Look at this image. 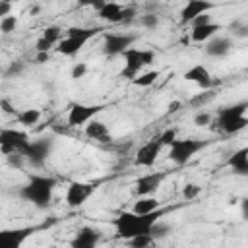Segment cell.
<instances>
[{"instance_id": "6da1fadb", "label": "cell", "mask_w": 248, "mask_h": 248, "mask_svg": "<svg viewBox=\"0 0 248 248\" xmlns=\"http://www.w3.org/2000/svg\"><path fill=\"white\" fill-rule=\"evenodd\" d=\"M165 215V209L157 207L149 213H136V211H122L114 221L116 236L122 240H130L138 234H151V227L155 221H159Z\"/></svg>"}, {"instance_id": "7a4b0ae2", "label": "cell", "mask_w": 248, "mask_h": 248, "mask_svg": "<svg viewBox=\"0 0 248 248\" xmlns=\"http://www.w3.org/2000/svg\"><path fill=\"white\" fill-rule=\"evenodd\" d=\"M56 188V178L52 176H41V174H31L29 182L21 186L19 196L27 202H31L35 207H48L52 202V192Z\"/></svg>"}, {"instance_id": "3957f363", "label": "cell", "mask_w": 248, "mask_h": 248, "mask_svg": "<svg viewBox=\"0 0 248 248\" xmlns=\"http://www.w3.org/2000/svg\"><path fill=\"white\" fill-rule=\"evenodd\" d=\"M246 108H248L246 101H240V103L231 105V107H223L217 110L213 124H217V128L225 134H236V132L244 130L248 124Z\"/></svg>"}, {"instance_id": "277c9868", "label": "cell", "mask_w": 248, "mask_h": 248, "mask_svg": "<svg viewBox=\"0 0 248 248\" xmlns=\"http://www.w3.org/2000/svg\"><path fill=\"white\" fill-rule=\"evenodd\" d=\"M124 58V68L120 72L122 78L134 79L145 66H149L155 60V52L151 48H136V46H128L122 52Z\"/></svg>"}, {"instance_id": "5b68a950", "label": "cell", "mask_w": 248, "mask_h": 248, "mask_svg": "<svg viewBox=\"0 0 248 248\" xmlns=\"http://www.w3.org/2000/svg\"><path fill=\"white\" fill-rule=\"evenodd\" d=\"M207 143L196 138H174L169 147V159L176 165H186L198 151H202Z\"/></svg>"}, {"instance_id": "8992f818", "label": "cell", "mask_w": 248, "mask_h": 248, "mask_svg": "<svg viewBox=\"0 0 248 248\" xmlns=\"http://www.w3.org/2000/svg\"><path fill=\"white\" fill-rule=\"evenodd\" d=\"M29 136L21 130H16V128H2L0 130V151L4 155H10V153H21L23 155V149L27 147L29 143Z\"/></svg>"}, {"instance_id": "52a82bcc", "label": "cell", "mask_w": 248, "mask_h": 248, "mask_svg": "<svg viewBox=\"0 0 248 248\" xmlns=\"http://www.w3.org/2000/svg\"><path fill=\"white\" fill-rule=\"evenodd\" d=\"M136 41V35L130 33H105L103 35V52L107 56L122 54L128 46H132Z\"/></svg>"}, {"instance_id": "ba28073f", "label": "cell", "mask_w": 248, "mask_h": 248, "mask_svg": "<svg viewBox=\"0 0 248 248\" xmlns=\"http://www.w3.org/2000/svg\"><path fill=\"white\" fill-rule=\"evenodd\" d=\"M103 108H105V105H83V103H76L68 110V126H72V128L83 126L91 118H95Z\"/></svg>"}, {"instance_id": "9c48e42d", "label": "cell", "mask_w": 248, "mask_h": 248, "mask_svg": "<svg viewBox=\"0 0 248 248\" xmlns=\"http://www.w3.org/2000/svg\"><path fill=\"white\" fill-rule=\"evenodd\" d=\"M95 190H97V186L93 182H79V180L70 182V186L66 190V203H68V207L83 205Z\"/></svg>"}, {"instance_id": "30bf717a", "label": "cell", "mask_w": 248, "mask_h": 248, "mask_svg": "<svg viewBox=\"0 0 248 248\" xmlns=\"http://www.w3.org/2000/svg\"><path fill=\"white\" fill-rule=\"evenodd\" d=\"M161 149H163V143L159 141V138H153V140L145 141V143L138 149L134 163H136L138 167H153L155 161H157V157H159V153H161Z\"/></svg>"}, {"instance_id": "8fae6325", "label": "cell", "mask_w": 248, "mask_h": 248, "mask_svg": "<svg viewBox=\"0 0 248 248\" xmlns=\"http://www.w3.org/2000/svg\"><path fill=\"white\" fill-rule=\"evenodd\" d=\"M31 232H33L31 227L0 229V248H17V246H21L31 236Z\"/></svg>"}, {"instance_id": "7c38bea8", "label": "cell", "mask_w": 248, "mask_h": 248, "mask_svg": "<svg viewBox=\"0 0 248 248\" xmlns=\"http://www.w3.org/2000/svg\"><path fill=\"white\" fill-rule=\"evenodd\" d=\"M50 147H52V143H50V141H45V140H41V141H29L27 147L23 149V157H25L31 165L41 167V165L45 163V159L48 157Z\"/></svg>"}, {"instance_id": "4fadbf2b", "label": "cell", "mask_w": 248, "mask_h": 248, "mask_svg": "<svg viewBox=\"0 0 248 248\" xmlns=\"http://www.w3.org/2000/svg\"><path fill=\"white\" fill-rule=\"evenodd\" d=\"M165 180V174L163 172H147V174H141L138 180H136V194L138 196H151L159 190L161 182Z\"/></svg>"}, {"instance_id": "5bb4252c", "label": "cell", "mask_w": 248, "mask_h": 248, "mask_svg": "<svg viewBox=\"0 0 248 248\" xmlns=\"http://www.w3.org/2000/svg\"><path fill=\"white\" fill-rule=\"evenodd\" d=\"M213 8H215V4L209 2V0H188V2L182 6V10H180V23H182V25H184V23H190L196 16L207 14V12L213 10Z\"/></svg>"}, {"instance_id": "9a60e30c", "label": "cell", "mask_w": 248, "mask_h": 248, "mask_svg": "<svg viewBox=\"0 0 248 248\" xmlns=\"http://www.w3.org/2000/svg\"><path fill=\"white\" fill-rule=\"evenodd\" d=\"M184 79L196 83L200 89H209L213 85V78L209 74V70L203 64H192L186 72H184Z\"/></svg>"}, {"instance_id": "2e32d148", "label": "cell", "mask_w": 248, "mask_h": 248, "mask_svg": "<svg viewBox=\"0 0 248 248\" xmlns=\"http://www.w3.org/2000/svg\"><path fill=\"white\" fill-rule=\"evenodd\" d=\"M99 240H101V231L99 229H95V227H81L76 232V236L72 238L70 244L74 248H93V246L99 244Z\"/></svg>"}, {"instance_id": "e0dca14e", "label": "cell", "mask_w": 248, "mask_h": 248, "mask_svg": "<svg viewBox=\"0 0 248 248\" xmlns=\"http://www.w3.org/2000/svg\"><path fill=\"white\" fill-rule=\"evenodd\" d=\"M232 48V41L229 37H221V35H213L209 41H205V52L209 56H215V58H221V56H227Z\"/></svg>"}, {"instance_id": "ac0fdd59", "label": "cell", "mask_w": 248, "mask_h": 248, "mask_svg": "<svg viewBox=\"0 0 248 248\" xmlns=\"http://www.w3.org/2000/svg\"><path fill=\"white\" fill-rule=\"evenodd\" d=\"M85 43H87L85 39L66 35L64 39H60V41L56 43V52L62 54V56H74V54H78V52L85 46Z\"/></svg>"}, {"instance_id": "d6986e66", "label": "cell", "mask_w": 248, "mask_h": 248, "mask_svg": "<svg viewBox=\"0 0 248 248\" xmlns=\"http://www.w3.org/2000/svg\"><path fill=\"white\" fill-rule=\"evenodd\" d=\"M122 6L118 2H105L99 10H97V16L103 19V21H108V23H120L122 21Z\"/></svg>"}, {"instance_id": "ffe728a7", "label": "cell", "mask_w": 248, "mask_h": 248, "mask_svg": "<svg viewBox=\"0 0 248 248\" xmlns=\"http://www.w3.org/2000/svg\"><path fill=\"white\" fill-rule=\"evenodd\" d=\"M217 31H221V25H219V23L209 21V23H203V25H196V27H192L190 39H192L194 43H205V41H209L213 35H217Z\"/></svg>"}, {"instance_id": "44dd1931", "label": "cell", "mask_w": 248, "mask_h": 248, "mask_svg": "<svg viewBox=\"0 0 248 248\" xmlns=\"http://www.w3.org/2000/svg\"><path fill=\"white\" fill-rule=\"evenodd\" d=\"M85 136L91 138V140H97V141H107V140H110V132H108L107 124L101 122V120H95V118H91V120L85 124Z\"/></svg>"}, {"instance_id": "7402d4cb", "label": "cell", "mask_w": 248, "mask_h": 248, "mask_svg": "<svg viewBox=\"0 0 248 248\" xmlns=\"http://www.w3.org/2000/svg\"><path fill=\"white\" fill-rule=\"evenodd\" d=\"M229 165L232 167V170L240 176L248 174V147H240L236 149L231 157H229Z\"/></svg>"}, {"instance_id": "603a6c76", "label": "cell", "mask_w": 248, "mask_h": 248, "mask_svg": "<svg viewBox=\"0 0 248 248\" xmlns=\"http://www.w3.org/2000/svg\"><path fill=\"white\" fill-rule=\"evenodd\" d=\"M157 207H161V202L151 194V196H140L134 202L132 211H136V213H149V211H155Z\"/></svg>"}, {"instance_id": "cb8c5ba5", "label": "cell", "mask_w": 248, "mask_h": 248, "mask_svg": "<svg viewBox=\"0 0 248 248\" xmlns=\"http://www.w3.org/2000/svg\"><path fill=\"white\" fill-rule=\"evenodd\" d=\"M16 120L21 126H33V124H37L41 120V110L39 108H23V110H17Z\"/></svg>"}, {"instance_id": "d4e9b609", "label": "cell", "mask_w": 248, "mask_h": 248, "mask_svg": "<svg viewBox=\"0 0 248 248\" xmlns=\"http://www.w3.org/2000/svg\"><path fill=\"white\" fill-rule=\"evenodd\" d=\"M159 76H161V72H159V70L140 72V74L132 79V83H134V85H138V87H149V85H153V83L159 79Z\"/></svg>"}, {"instance_id": "484cf974", "label": "cell", "mask_w": 248, "mask_h": 248, "mask_svg": "<svg viewBox=\"0 0 248 248\" xmlns=\"http://www.w3.org/2000/svg\"><path fill=\"white\" fill-rule=\"evenodd\" d=\"M97 33H99L97 27H68V29H66V35H70V37H79V39H85V41L93 39Z\"/></svg>"}, {"instance_id": "4316f807", "label": "cell", "mask_w": 248, "mask_h": 248, "mask_svg": "<svg viewBox=\"0 0 248 248\" xmlns=\"http://www.w3.org/2000/svg\"><path fill=\"white\" fill-rule=\"evenodd\" d=\"M41 37L46 39L48 43L56 45V43L62 39V27H58V25H46V27L43 29V35H41Z\"/></svg>"}, {"instance_id": "83f0119b", "label": "cell", "mask_w": 248, "mask_h": 248, "mask_svg": "<svg viewBox=\"0 0 248 248\" xmlns=\"http://www.w3.org/2000/svg\"><path fill=\"white\" fill-rule=\"evenodd\" d=\"M16 27H17V17L16 16H4V17H0V33L10 35L12 31H16Z\"/></svg>"}, {"instance_id": "f1b7e54d", "label": "cell", "mask_w": 248, "mask_h": 248, "mask_svg": "<svg viewBox=\"0 0 248 248\" xmlns=\"http://www.w3.org/2000/svg\"><path fill=\"white\" fill-rule=\"evenodd\" d=\"M130 246H134V248H145V246H149V244H153L155 242V238L151 236V234H138V236H134V238H130V240H126Z\"/></svg>"}, {"instance_id": "f546056e", "label": "cell", "mask_w": 248, "mask_h": 248, "mask_svg": "<svg viewBox=\"0 0 248 248\" xmlns=\"http://www.w3.org/2000/svg\"><path fill=\"white\" fill-rule=\"evenodd\" d=\"M213 97H215V93H213V91H203V93L194 95V97H192V101H190V105H192V107H203V105H207Z\"/></svg>"}, {"instance_id": "4dcf8cb0", "label": "cell", "mask_w": 248, "mask_h": 248, "mask_svg": "<svg viewBox=\"0 0 248 248\" xmlns=\"http://www.w3.org/2000/svg\"><path fill=\"white\" fill-rule=\"evenodd\" d=\"M200 192H202V186H198V184H194V182H188V184H184V188H182V196H184L186 200L198 198Z\"/></svg>"}, {"instance_id": "1f68e13d", "label": "cell", "mask_w": 248, "mask_h": 248, "mask_svg": "<svg viewBox=\"0 0 248 248\" xmlns=\"http://www.w3.org/2000/svg\"><path fill=\"white\" fill-rule=\"evenodd\" d=\"M167 231H170V227H169L167 223H161V219H159V221H155L153 227H151V236H153V238H161V236L167 234Z\"/></svg>"}, {"instance_id": "d6a6232c", "label": "cell", "mask_w": 248, "mask_h": 248, "mask_svg": "<svg viewBox=\"0 0 248 248\" xmlns=\"http://www.w3.org/2000/svg\"><path fill=\"white\" fill-rule=\"evenodd\" d=\"M85 74H87V64H85V62H78V64L72 66L70 78H72V79H81Z\"/></svg>"}, {"instance_id": "836d02e7", "label": "cell", "mask_w": 248, "mask_h": 248, "mask_svg": "<svg viewBox=\"0 0 248 248\" xmlns=\"http://www.w3.org/2000/svg\"><path fill=\"white\" fill-rule=\"evenodd\" d=\"M140 23H141L143 27H147V29H155V27L159 25V17H157L155 14H145V16L140 17Z\"/></svg>"}, {"instance_id": "e575fe53", "label": "cell", "mask_w": 248, "mask_h": 248, "mask_svg": "<svg viewBox=\"0 0 248 248\" xmlns=\"http://www.w3.org/2000/svg\"><path fill=\"white\" fill-rule=\"evenodd\" d=\"M157 138H159V141L163 143V147H167V145L176 138V130H174V128H167V130H165L161 136H157Z\"/></svg>"}, {"instance_id": "d590c367", "label": "cell", "mask_w": 248, "mask_h": 248, "mask_svg": "<svg viewBox=\"0 0 248 248\" xmlns=\"http://www.w3.org/2000/svg\"><path fill=\"white\" fill-rule=\"evenodd\" d=\"M194 124L196 126H207V124H211V114L209 112H198L194 116Z\"/></svg>"}, {"instance_id": "8d00e7d4", "label": "cell", "mask_w": 248, "mask_h": 248, "mask_svg": "<svg viewBox=\"0 0 248 248\" xmlns=\"http://www.w3.org/2000/svg\"><path fill=\"white\" fill-rule=\"evenodd\" d=\"M52 46H54V45H52V43H48V41H46V39H43V37H41V39H37V43H35V50H37V52H48Z\"/></svg>"}, {"instance_id": "74e56055", "label": "cell", "mask_w": 248, "mask_h": 248, "mask_svg": "<svg viewBox=\"0 0 248 248\" xmlns=\"http://www.w3.org/2000/svg\"><path fill=\"white\" fill-rule=\"evenodd\" d=\"M0 108H2V112H6V114H12V116H16V114H17L16 107H14L8 99H0Z\"/></svg>"}, {"instance_id": "f35d334b", "label": "cell", "mask_w": 248, "mask_h": 248, "mask_svg": "<svg viewBox=\"0 0 248 248\" xmlns=\"http://www.w3.org/2000/svg\"><path fill=\"white\" fill-rule=\"evenodd\" d=\"M211 21V16H209V12L207 14H200V16H196L190 23H192V27H196V25H203V23H209Z\"/></svg>"}, {"instance_id": "ab89813d", "label": "cell", "mask_w": 248, "mask_h": 248, "mask_svg": "<svg viewBox=\"0 0 248 248\" xmlns=\"http://www.w3.org/2000/svg\"><path fill=\"white\" fill-rule=\"evenodd\" d=\"M10 10H12V2L10 0H0V17L10 16Z\"/></svg>"}, {"instance_id": "60d3db41", "label": "cell", "mask_w": 248, "mask_h": 248, "mask_svg": "<svg viewBox=\"0 0 248 248\" xmlns=\"http://www.w3.org/2000/svg\"><path fill=\"white\" fill-rule=\"evenodd\" d=\"M48 60H50V54L48 52H37V56H35V64H45Z\"/></svg>"}, {"instance_id": "b9f144b4", "label": "cell", "mask_w": 248, "mask_h": 248, "mask_svg": "<svg viewBox=\"0 0 248 248\" xmlns=\"http://www.w3.org/2000/svg\"><path fill=\"white\" fill-rule=\"evenodd\" d=\"M105 2H108V0H85V6H93L95 10H99Z\"/></svg>"}, {"instance_id": "7bdbcfd3", "label": "cell", "mask_w": 248, "mask_h": 248, "mask_svg": "<svg viewBox=\"0 0 248 248\" xmlns=\"http://www.w3.org/2000/svg\"><path fill=\"white\" fill-rule=\"evenodd\" d=\"M178 108H180V101H172V103H169V114L176 112Z\"/></svg>"}, {"instance_id": "ee69618b", "label": "cell", "mask_w": 248, "mask_h": 248, "mask_svg": "<svg viewBox=\"0 0 248 248\" xmlns=\"http://www.w3.org/2000/svg\"><path fill=\"white\" fill-rule=\"evenodd\" d=\"M21 68H23L21 64H12V66H10V72H8V74H14V72L17 74V72H21Z\"/></svg>"}, {"instance_id": "f6af8a7d", "label": "cell", "mask_w": 248, "mask_h": 248, "mask_svg": "<svg viewBox=\"0 0 248 248\" xmlns=\"http://www.w3.org/2000/svg\"><path fill=\"white\" fill-rule=\"evenodd\" d=\"M79 4H83V6H85V0H79Z\"/></svg>"}]
</instances>
